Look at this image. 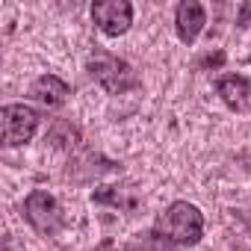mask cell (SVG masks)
<instances>
[{
  "label": "cell",
  "instance_id": "obj_1",
  "mask_svg": "<svg viewBox=\"0 0 251 251\" xmlns=\"http://www.w3.org/2000/svg\"><path fill=\"white\" fill-rule=\"evenodd\" d=\"M157 236L175 242V245H195L204 236V216L189 201H175L163 210L157 219Z\"/></svg>",
  "mask_w": 251,
  "mask_h": 251
},
{
  "label": "cell",
  "instance_id": "obj_2",
  "mask_svg": "<svg viewBox=\"0 0 251 251\" xmlns=\"http://www.w3.org/2000/svg\"><path fill=\"white\" fill-rule=\"evenodd\" d=\"M86 68H89V77H92L98 86H103L109 95H121V92L139 86L136 71L124 62V59H118V56H112V53H106V50H95V53L89 56Z\"/></svg>",
  "mask_w": 251,
  "mask_h": 251
},
{
  "label": "cell",
  "instance_id": "obj_3",
  "mask_svg": "<svg viewBox=\"0 0 251 251\" xmlns=\"http://www.w3.org/2000/svg\"><path fill=\"white\" fill-rule=\"evenodd\" d=\"M24 216L27 222L42 233V236H56L65 225V216H62V207L59 201L48 192V189H33L24 201Z\"/></svg>",
  "mask_w": 251,
  "mask_h": 251
},
{
  "label": "cell",
  "instance_id": "obj_4",
  "mask_svg": "<svg viewBox=\"0 0 251 251\" xmlns=\"http://www.w3.org/2000/svg\"><path fill=\"white\" fill-rule=\"evenodd\" d=\"M0 127H3V145H27L39 130V112L27 103H6L0 109Z\"/></svg>",
  "mask_w": 251,
  "mask_h": 251
},
{
  "label": "cell",
  "instance_id": "obj_5",
  "mask_svg": "<svg viewBox=\"0 0 251 251\" xmlns=\"http://www.w3.org/2000/svg\"><path fill=\"white\" fill-rule=\"evenodd\" d=\"M92 21L103 36L118 39L133 24V3H127V0H98V3H92Z\"/></svg>",
  "mask_w": 251,
  "mask_h": 251
},
{
  "label": "cell",
  "instance_id": "obj_6",
  "mask_svg": "<svg viewBox=\"0 0 251 251\" xmlns=\"http://www.w3.org/2000/svg\"><path fill=\"white\" fill-rule=\"evenodd\" d=\"M222 103L233 112H251V80L242 74H225L216 83Z\"/></svg>",
  "mask_w": 251,
  "mask_h": 251
},
{
  "label": "cell",
  "instance_id": "obj_7",
  "mask_svg": "<svg viewBox=\"0 0 251 251\" xmlns=\"http://www.w3.org/2000/svg\"><path fill=\"white\" fill-rule=\"evenodd\" d=\"M204 24H207V9L198 3V0H183V3L177 6V12H175V30H177V39L183 45H192L201 36Z\"/></svg>",
  "mask_w": 251,
  "mask_h": 251
},
{
  "label": "cell",
  "instance_id": "obj_8",
  "mask_svg": "<svg viewBox=\"0 0 251 251\" xmlns=\"http://www.w3.org/2000/svg\"><path fill=\"white\" fill-rule=\"evenodd\" d=\"M68 95H71L68 83L59 80L56 74H42V77H36L33 86H30V98H33L36 103H42L45 109H56V106H62V103L68 100Z\"/></svg>",
  "mask_w": 251,
  "mask_h": 251
},
{
  "label": "cell",
  "instance_id": "obj_9",
  "mask_svg": "<svg viewBox=\"0 0 251 251\" xmlns=\"http://www.w3.org/2000/svg\"><path fill=\"white\" fill-rule=\"evenodd\" d=\"M233 242L245 251H251V210H242L236 213V236Z\"/></svg>",
  "mask_w": 251,
  "mask_h": 251
}]
</instances>
